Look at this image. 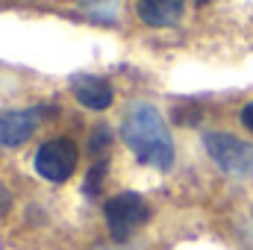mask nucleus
Instances as JSON below:
<instances>
[{"instance_id":"5","label":"nucleus","mask_w":253,"mask_h":250,"mask_svg":"<svg viewBox=\"0 0 253 250\" xmlns=\"http://www.w3.org/2000/svg\"><path fill=\"white\" fill-rule=\"evenodd\" d=\"M42 109H15L0 115V147H21L39 129Z\"/></svg>"},{"instance_id":"2","label":"nucleus","mask_w":253,"mask_h":250,"mask_svg":"<svg viewBox=\"0 0 253 250\" xmlns=\"http://www.w3.org/2000/svg\"><path fill=\"white\" fill-rule=\"evenodd\" d=\"M203 147L212 162L233 180H253V144L230 132H206Z\"/></svg>"},{"instance_id":"11","label":"nucleus","mask_w":253,"mask_h":250,"mask_svg":"<svg viewBox=\"0 0 253 250\" xmlns=\"http://www.w3.org/2000/svg\"><path fill=\"white\" fill-rule=\"evenodd\" d=\"M200 3H206V0H200Z\"/></svg>"},{"instance_id":"6","label":"nucleus","mask_w":253,"mask_h":250,"mask_svg":"<svg viewBox=\"0 0 253 250\" xmlns=\"http://www.w3.org/2000/svg\"><path fill=\"white\" fill-rule=\"evenodd\" d=\"M71 91H74V97H77L85 109H91V112L109 109V106H112V97H115L112 85H109L103 77H91V74L74 77V80H71Z\"/></svg>"},{"instance_id":"4","label":"nucleus","mask_w":253,"mask_h":250,"mask_svg":"<svg viewBox=\"0 0 253 250\" xmlns=\"http://www.w3.org/2000/svg\"><path fill=\"white\" fill-rule=\"evenodd\" d=\"M77 162H80V150L65 135H56V138L39 144V150H36V171H39V177H44L50 183L71 180L77 171Z\"/></svg>"},{"instance_id":"9","label":"nucleus","mask_w":253,"mask_h":250,"mask_svg":"<svg viewBox=\"0 0 253 250\" xmlns=\"http://www.w3.org/2000/svg\"><path fill=\"white\" fill-rule=\"evenodd\" d=\"M239 118H242L245 129H251V132H253V103H248V106L242 109V115H239Z\"/></svg>"},{"instance_id":"3","label":"nucleus","mask_w":253,"mask_h":250,"mask_svg":"<svg viewBox=\"0 0 253 250\" xmlns=\"http://www.w3.org/2000/svg\"><path fill=\"white\" fill-rule=\"evenodd\" d=\"M150 221V206L135 191H121L106 203V227L115 242H129V236Z\"/></svg>"},{"instance_id":"8","label":"nucleus","mask_w":253,"mask_h":250,"mask_svg":"<svg viewBox=\"0 0 253 250\" xmlns=\"http://www.w3.org/2000/svg\"><path fill=\"white\" fill-rule=\"evenodd\" d=\"M85 6H88V12L94 15V18H100V21H112L115 15H118V9H121V0H83Z\"/></svg>"},{"instance_id":"7","label":"nucleus","mask_w":253,"mask_h":250,"mask_svg":"<svg viewBox=\"0 0 253 250\" xmlns=\"http://www.w3.org/2000/svg\"><path fill=\"white\" fill-rule=\"evenodd\" d=\"M186 0H138V18L150 27H171L183 18Z\"/></svg>"},{"instance_id":"1","label":"nucleus","mask_w":253,"mask_h":250,"mask_svg":"<svg viewBox=\"0 0 253 250\" xmlns=\"http://www.w3.org/2000/svg\"><path fill=\"white\" fill-rule=\"evenodd\" d=\"M121 138L141 165L171 168L174 165V141L162 121V112L153 103H132L121 124Z\"/></svg>"},{"instance_id":"10","label":"nucleus","mask_w":253,"mask_h":250,"mask_svg":"<svg viewBox=\"0 0 253 250\" xmlns=\"http://www.w3.org/2000/svg\"><path fill=\"white\" fill-rule=\"evenodd\" d=\"M9 206H12V197H9V191H6V186L0 183V215H3V212H6Z\"/></svg>"}]
</instances>
